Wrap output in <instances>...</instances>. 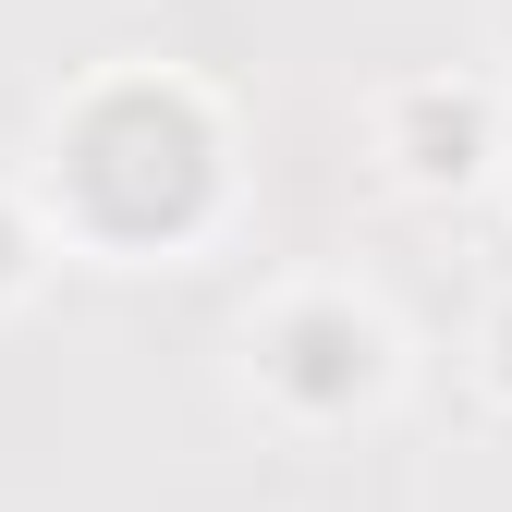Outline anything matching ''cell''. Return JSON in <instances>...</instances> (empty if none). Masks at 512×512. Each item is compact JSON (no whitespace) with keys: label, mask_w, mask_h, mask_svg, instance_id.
<instances>
[{"label":"cell","mask_w":512,"mask_h":512,"mask_svg":"<svg viewBox=\"0 0 512 512\" xmlns=\"http://www.w3.org/2000/svg\"><path fill=\"white\" fill-rule=\"evenodd\" d=\"M500 25H512V13H500Z\"/></svg>","instance_id":"obj_1"}]
</instances>
